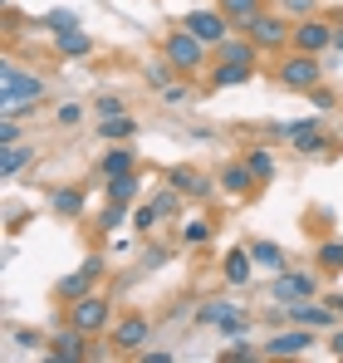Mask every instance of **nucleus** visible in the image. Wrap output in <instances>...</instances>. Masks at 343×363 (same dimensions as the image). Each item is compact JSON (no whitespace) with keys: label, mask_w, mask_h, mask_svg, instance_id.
<instances>
[{"label":"nucleus","mask_w":343,"mask_h":363,"mask_svg":"<svg viewBox=\"0 0 343 363\" xmlns=\"http://www.w3.org/2000/svg\"><path fill=\"white\" fill-rule=\"evenodd\" d=\"M45 99H50L45 74H35L25 64H0V118H25Z\"/></svg>","instance_id":"nucleus-1"},{"label":"nucleus","mask_w":343,"mask_h":363,"mask_svg":"<svg viewBox=\"0 0 343 363\" xmlns=\"http://www.w3.org/2000/svg\"><path fill=\"white\" fill-rule=\"evenodd\" d=\"M162 55L176 64V74H181V79H196V74H206V69H211V55H216V50H211L206 40H196L186 25H176V30L162 35Z\"/></svg>","instance_id":"nucleus-2"},{"label":"nucleus","mask_w":343,"mask_h":363,"mask_svg":"<svg viewBox=\"0 0 343 363\" xmlns=\"http://www.w3.org/2000/svg\"><path fill=\"white\" fill-rule=\"evenodd\" d=\"M275 84L289 89V94H309L324 84V55H304V50H289L275 64Z\"/></svg>","instance_id":"nucleus-3"},{"label":"nucleus","mask_w":343,"mask_h":363,"mask_svg":"<svg viewBox=\"0 0 343 363\" xmlns=\"http://www.w3.org/2000/svg\"><path fill=\"white\" fill-rule=\"evenodd\" d=\"M319 290H324V270L314 265V270H280L275 280H270V304H299V300H319Z\"/></svg>","instance_id":"nucleus-4"},{"label":"nucleus","mask_w":343,"mask_h":363,"mask_svg":"<svg viewBox=\"0 0 343 363\" xmlns=\"http://www.w3.org/2000/svg\"><path fill=\"white\" fill-rule=\"evenodd\" d=\"M240 30H245V35H250V40H255L265 55H285V50H289V30H294V20H289L285 10H260V15H255V20H245Z\"/></svg>","instance_id":"nucleus-5"},{"label":"nucleus","mask_w":343,"mask_h":363,"mask_svg":"<svg viewBox=\"0 0 343 363\" xmlns=\"http://www.w3.org/2000/svg\"><path fill=\"white\" fill-rule=\"evenodd\" d=\"M108 344H113V354H133V359H137V354L152 344V319L137 314V309L118 314L113 324H108Z\"/></svg>","instance_id":"nucleus-6"},{"label":"nucleus","mask_w":343,"mask_h":363,"mask_svg":"<svg viewBox=\"0 0 343 363\" xmlns=\"http://www.w3.org/2000/svg\"><path fill=\"white\" fill-rule=\"evenodd\" d=\"M334 25H339V20H329V15H304V20H294L289 50H304V55H334Z\"/></svg>","instance_id":"nucleus-7"},{"label":"nucleus","mask_w":343,"mask_h":363,"mask_svg":"<svg viewBox=\"0 0 343 363\" xmlns=\"http://www.w3.org/2000/svg\"><path fill=\"white\" fill-rule=\"evenodd\" d=\"M64 309H69V324H79L84 334H108V324H113V300L99 295V290L79 295V300L64 304Z\"/></svg>","instance_id":"nucleus-8"},{"label":"nucleus","mask_w":343,"mask_h":363,"mask_svg":"<svg viewBox=\"0 0 343 363\" xmlns=\"http://www.w3.org/2000/svg\"><path fill=\"white\" fill-rule=\"evenodd\" d=\"M103 270H108V260H103V255H89L79 270H69V275L55 285V300H59V304H74L79 295H89V290L103 280Z\"/></svg>","instance_id":"nucleus-9"},{"label":"nucleus","mask_w":343,"mask_h":363,"mask_svg":"<svg viewBox=\"0 0 343 363\" xmlns=\"http://www.w3.org/2000/svg\"><path fill=\"white\" fill-rule=\"evenodd\" d=\"M181 25H186L196 40H206L211 50H216V45H226L230 35H235V25H230L216 5H206V10H186V15H181Z\"/></svg>","instance_id":"nucleus-10"},{"label":"nucleus","mask_w":343,"mask_h":363,"mask_svg":"<svg viewBox=\"0 0 343 363\" xmlns=\"http://www.w3.org/2000/svg\"><path fill=\"white\" fill-rule=\"evenodd\" d=\"M45 354L55 363H84L94 349H89V334L79 324H59L55 334H50V344H45Z\"/></svg>","instance_id":"nucleus-11"},{"label":"nucleus","mask_w":343,"mask_h":363,"mask_svg":"<svg viewBox=\"0 0 343 363\" xmlns=\"http://www.w3.org/2000/svg\"><path fill=\"white\" fill-rule=\"evenodd\" d=\"M314 334L309 324H294V329H270V344H265V359H299L314 349Z\"/></svg>","instance_id":"nucleus-12"},{"label":"nucleus","mask_w":343,"mask_h":363,"mask_svg":"<svg viewBox=\"0 0 343 363\" xmlns=\"http://www.w3.org/2000/svg\"><path fill=\"white\" fill-rule=\"evenodd\" d=\"M289 324H309V329H319V334H329V329H339L343 319L329 309L324 300H299V304H285Z\"/></svg>","instance_id":"nucleus-13"},{"label":"nucleus","mask_w":343,"mask_h":363,"mask_svg":"<svg viewBox=\"0 0 343 363\" xmlns=\"http://www.w3.org/2000/svg\"><path fill=\"white\" fill-rule=\"evenodd\" d=\"M216 182H221V191L235 196V201H250V196L260 191V177L250 172V162H245V157H240V162H226V167L216 172Z\"/></svg>","instance_id":"nucleus-14"},{"label":"nucleus","mask_w":343,"mask_h":363,"mask_svg":"<svg viewBox=\"0 0 343 363\" xmlns=\"http://www.w3.org/2000/svg\"><path fill=\"white\" fill-rule=\"evenodd\" d=\"M255 255H250V245H230L226 255H221V275H226V285L230 290H240V285H250L255 280Z\"/></svg>","instance_id":"nucleus-15"},{"label":"nucleus","mask_w":343,"mask_h":363,"mask_svg":"<svg viewBox=\"0 0 343 363\" xmlns=\"http://www.w3.org/2000/svg\"><path fill=\"white\" fill-rule=\"evenodd\" d=\"M167 182L176 186V191H181V196H196V201H206V196H211V191L221 186L216 177H206L201 167H186V162H181V167H172Z\"/></svg>","instance_id":"nucleus-16"},{"label":"nucleus","mask_w":343,"mask_h":363,"mask_svg":"<svg viewBox=\"0 0 343 363\" xmlns=\"http://www.w3.org/2000/svg\"><path fill=\"white\" fill-rule=\"evenodd\" d=\"M55 50L64 60H89L94 55V35L84 25H69V30H55Z\"/></svg>","instance_id":"nucleus-17"},{"label":"nucleus","mask_w":343,"mask_h":363,"mask_svg":"<svg viewBox=\"0 0 343 363\" xmlns=\"http://www.w3.org/2000/svg\"><path fill=\"white\" fill-rule=\"evenodd\" d=\"M84 206H89L84 186H50V211H55V216L79 221V216H84Z\"/></svg>","instance_id":"nucleus-18"},{"label":"nucleus","mask_w":343,"mask_h":363,"mask_svg":"<svg viewBox=\"0 0 343 363\" xmlns=\"http://www.w3.org/2000/svg\"><path fill=\"white\" fill-rule=\"evenodd\" d=\"M260 69H245V64H226V60H211V74H206V89H235L245 79H255Z\"/></svg>","instance_id":"nucleus-19"},{"label":"nucleus","mask_w":343,"mask_h":363,"mask_svg":"<svg viewBox=\"0 0 343 363\" xmlns=\"http://www.w3.org/2000/svg\"><path fill=\"white\" fill-rule=\"evenodd\" d=\"M99 172H103V182H108V177H123V172H137V152H133L128 143H113V147L99 157Z\"/></svg>","instance_id":"nucleus-20"},{"label":"nucleus","mask_w":343,"mask_h":363,"mask_svg":"<svg viewBox=\"0 0 343 363\" xmlns=\"http://www.w3.org/2000/svg\"><path fill=\"white\" fill-rule=\"evenodd\" d=\"M30 162H35V143H10V147H0V182L20 177Z\"/></svg>","instance_id":"nucleus-21"},{"label":"nucleus","mask_w":343,"mask_h":363,"mask_svg":"<svg viewBox=\"0 0 343 363\" xmlns=\"http://www.w3.org/2000/svg\"><path fill=\"white\" fill-rule=\"evenodd\" d=\"M99 138H103V143H133V138H137V118H133V113L99 118Z\"/></svg>","instance_id":"nucleus-22"},{"label":"nucleus","mask_w":343,"mask_h":363,"mask_svg":"<svg viewBox=\"0 0 343 363\" xmlns=\"http://www.w3.org/2000/svg\"><path fill=\"white\" fill-rule=\"evenodd\" d=\"M250 255H255V265H260V270H270V275H280V270L289 265L285 245H275V241H250Z\"/></svg>","instance_id":"nucleus-23"},{"label":"nucleus","mask_w":343,"mask_h":363,"mask_svg":"<svg viewBox=\"0 0 343 363\" xmlns=\"http://www.w3.org/2000/svg\"><path fill=\"white\" fill-rule=\"evenodd\" d=\"M103 191H108V201H123V206H133V201H137V191H142V177H137V172L108 177V182H103Z\"/></svg>","instance_id":"nucleus-24"},{"label":"nucleus","mask_w":343,"mask_h":363,"mask_svg":"<svg viewBox=\"0 0 343 363\" xmlns=\"http://www.w3.org/2000/svg\"><path fill=\"white\" fill-rule=\"evenodd\" d=\"M211 236H216L211 216H186V221H181V231H176V241H181V245H191V250H196V245H206Z\"/></svg>","instance_id":"nucleus-25"},{"label":"nucleus","mask_w":343,"mask_h":363,"mask_svg":"<svg viewBox=\"0 0 343 363\" xmlns=\"http://www.w3.org/2000/svg\"><path fill=\"white\" fill-rule=\"evenodd\" d=\"M245 162H250V172L260 177V186H270L275 172H280V162H275V152H270V147H245Z\"/></svg>","instance_id":"nucleus-26"},{"label":"nucleus","mask_w":343,"mask_h":363,"mask_svg":"<svg viewBox=\"0 0 343 363\" xmlns=\"http://www.w3.org/2000/svg\"><path fill=\"white\" fill-rule=\"evenodd\" d=\"M216 10L226 15V20L235 25V30H240L245 20H255V15L265 10V0H216Z\"/></svg>","instance_id":"nucleus-27"},{"label":"nucleus","mask_w":343,"mask_h":363,"mask_svg":"<svg viewBox=\"0 0 343 363\" xmlns=\"http://www.w3.org/2000/svg\"><path fill=\"white\" fill-rule=\"evenodd\" d=\"M142 79H147V89H157V94H162V89H167V84H176L181 74H176V64L162 55V60H152L147 69H142Z\"/></svg>","instance_id":"nucleus-28"},{"label":"nucleus","mask_w":343,"mask_h":363,"mask_svg":"<svg viewBox=\"0 0 343 363\" xmlns=\"http://www.w3.org/2000/svg\"><path fill=\"white\" fill-rule=\"evenodd\" d=\"M235 309H240V304H230V300H206L201 309H196V324H201V329H216V324H221L226 314H235Z\"/></svg>","instance_id":"nucleus-29"},{"label":"nucleus","mask_w":343,"mask_h":363,"mask_svg":"<svg viewBox=\"0 0 343 363\" xmlns=\"http://www.w3.org/2000/svg\"><path fill=\"white\" fill-rule=\"evenodd\" d=\"M314 265H319L324 275H339L343 270V241H324L319 250H314Z\"/></svg>","instance_id":"nucleus-30"},{"label":"nucleus","mask_w":343,"mask_h":363,"mask_svg":"<svg viewBox=\"0 0 343 363\" xmlns=\"http://www.w3.org/2000/svg\"><path fill=\"white\" fill-rule=\"evenodd\" d=\"M157 221H162V206H157V201L133 206V231H157Z\"/></svg>","instance_id":"nucleus-31"},{"label":"nucleus","mask_w":343,"mask_h":363,"mask_svg":"<svg viewBox=\"0 0 343 363\" xmlns=\"http://www.w3.org/2000/svg\"><path fill=\"white\" fill-rule=\"evenodd\" d=\"M216 329H221V339H245V334H250V314H245V309H235V314H226Z\"/></svg>","instance_id":"nucleus-32"},{"label":"nucleus","mask_w":343,"mask_h":363,"mask_svg":"<svg viewBox=\"0 0 343 363\" xmlns=\"http://www.w3.org/2000/svg\"><path fill=\"white\" fill-rule=\"evenodd\" d=\"M123 221H133V216H128V206H123V201H108V211L99 216V231H103V236H113Z\"/></svg>","instance_id":"nucleus-33"},{"label":"nucleus","mask_w":343,"mask_h":363,"mask_svg":"<svg viewBox=\"0 0 343 363\" xmlns=\"http://www.w3.org/2000/svg\"><path fill=\"white\" fill-rule=\"evenodd\" d=\"M69 25H84V20H79L74 10H50V15H40V30H50V35H55V30H69Z\"/></svg>","instance_id":"nucleus-34"},{"label":"nucleus","mask_w":343,"mask_h":363,"mask_svg":"<svg viewBox=\"0 0 343 363\" xmlns=\"http://www.w3.org/2000/svg\"><path fill=\"white\" fill-rule=\"evenodd\" d=\"M260 354H265V349H255V344H250V339H226V349H221V359H260Z\"/></svg>","instance_id":"nucleus-35"},{"label":"nucleus","mask_w":343,"mask_h":363,"mask_svg":"<svg viewBox=\"0 0 343 363\" xmlns=\"http://www.w3.org/2000/svg\"><path fill=\"white\" fill-rule=\"evenodd\" d=\"M304 99H309V108H314V113H329V108H343V104H339V94H329L324 84H319V89H309Z\"/></svg>","instance_id":"nucleus-36"},{"label":"nucleus","mask_w":343,"mask_h":363,"mask_svg":"<svg viewBox=\"0 0 343 363\" xmlns=\"http://www.w3.org/2000/svg\"><path fill=\"white\" fill-rule=\"evenodd\" d=\"M84 113H89V108L69 99V104H59V108H55V123H59V128H79V123H84Z\"/></svg>","instance_id":"nucleus-37"},{"label":"nucleus","mask_w":343,"mask_h":363,"mask_svg":"<svg viewBox=\"0 0 343 363\" xmlns=\"http://www.w3.org/2000/svg\"><path fill=\"white\" fill-rule=\"evenodd\" d=\"M10 344H20V349H45L50 334H40V329H10Z\"/></svg>","instance_id":"nucleus-38"},{"label":"nucleus","mask_w":343,"mask_h":363,"mask_svg":"<svg viewBox=\"0 0 343 363\" xmlns=\"http://www.w3.org/2000/svg\"><path fill=\"white\" fill-rule=\"evenodd\" d=\"M280 10L289 20H304V15H319V0H280Z\"/></svg>","instance_id":"nucleus-39"},{"label":"nucleus","mask_w":343,"mask_h":363,"mask_svg":"<svg viewBox=\"0 0 343 363\" xmlns=\"http://www.w3.org/2000/svg\"><path fill=\"white\" fill-rule=\"evenodd\" d=\"M157 99H162L167 108H176V104H186V99H191V79H186V84H167V89H162Z\"/></svg>","instance_id":"nucleus-40"},{"label":"nucleus","mask_w":343,"mask_h":363,"mask_svg":"<svg viewBox=\"0 0 343 363\" xmlns=\"http://www.w3.org/2000/svg\"><path fill=\"white\" fill-rule=\"evenodd\" d=\"M94 113H99V118H113V113H128V104H123L118 94H103V99L94 104Z\"/></svg>","instance_id":"nucleus-41"},{"label":"nucleus","mask_w":343,"mask_h":363,"mask_svg":"<svg viewBox=\"0 0 343 363\" xmlns=\"http://www.w3.org/2000/svg\"><path fill=\"white\" fill-rule=\"evenodd\" d=\"M10 143H25V128H20V118H0V147H10Z\"/></svg>","instance_id":"nucleus-42"},{"label":"nucleus","mask_w":343,"mask_h":363,"mask_svg":"<svg viewBox=\"0 0 343 363\" xmlns=\"http://www.w3.org/2000/svg\"><path fill=\"white\" fill-rule=\"evenodd\" d=\"M329 354L343 359V324H339V329H329Z\"/></svg>","instance_id":"nucleus-43"},{"label":"nucleus","mask_w":343,"mask_h":363,"mask_svg":"<svg viewBox=\"0 0 343 363\" xmlns=\"http://www.w3.org/2000/svg\"><path fill=\"white\" fill-rule=\"evenodd\" d=\"M324 304H329V309H334V314L343 319V295H339V290H334V295H324Z\"/></svg>","instance_id":"nucleus-44"},{"label":"nucleus","mask_w":343,"mask_h":363,"mask_svg":"<svg viewBox=\"0 0 343 363\" xmlns=\"http://www.w3.org/2000/svg\"><path fill=\"white\" fill-rule=\"evenodd\" d=\"M334 55H343V20L334 25Z\"/></svg>","instance_id":"nucleus-45"}]
</instances>
